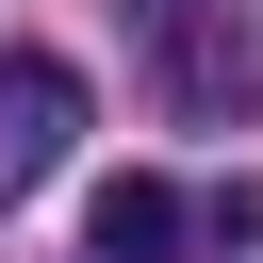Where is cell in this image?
Listing matches in <instances>:
<instances>
[{"instance_id":"obj_1","label":"cell","mask_w":263,"mask_h":263,"mask_svg":"<svg viewBox=\"0 0 263 263\" xmlns=\"http://www.w3.org/2000/svg\"><path fill=\"white\" fill-rule=\"evenodd\" d=\"M66 132H82V82H66L49 49H16V66H0V197H33V181L66 164Z\"/></svg>"},{"instance_id":"obj_2","label":"cell","mask_w":263,"mask_h":263,"mask_svg":"<svg viewBox=\"0 0 263 263\" xmlns=\"http://www.w3.org/2000/svg\"><path fill=\"white\" fill-rule=\"evenodd\" d=\"M181 230H197V214H181V197H164L148 164L82 197V263H181Z\"/></svg>"}]
</instances>
